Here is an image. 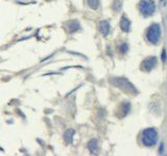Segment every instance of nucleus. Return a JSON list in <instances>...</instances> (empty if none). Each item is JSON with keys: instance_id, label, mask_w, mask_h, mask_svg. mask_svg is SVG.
I'll return each mask as SVG.
<instances>
[{"instance_id": "1", "label": "nucleus", "mask_w": 167, "mask_h": 156, "mask_svg": "<svg viewBox=\"0 0 167 156\" xmlns=\"http://www.w3.org/2000/svg\"><path fill=\"white\" fill-rule=\"evenodd\" d=\"M158 132L155 128H146L141 132L140 142L145 147H154L158 143Z\"/></svg>"}, {"instance_id": "2", "label": "nucleus", "mask_w": 167, "mask_h": 156, "mask_svg": "<svg viewBox=\"0 0 167 156\" xmlns=\"http://www.w3.org/2000/svg\"><path fill=\"white\" fill-rule=\"evenodd\" d=\"M145 41L152 45H157L161 39V26L159 24H152L145 30Z\"/></svg>"}, {"instance_id": "3", "label": "nucleus", "mask_w": 167, "mask_h": 156, "mask_svg": "<svg viewBox=\"0 0 167 156\" xmlns=\"http://www.w3.org/2000/svg\"><path fill=\"white\" fill-rule=\"evenodd\" d=\"M138 10L143 17H150L156 12V3L154 0H140Z\"/></svg>"}, {"instance_id": "4", "label": "nucleus", "mask_w": 167, "mask_h": 156, "mask_svg": "<svg viewBox=\"0 0 167 156\" xmlns=\"http://www.w3.org/2000/svg\"><path fill=\"white\" fill-rule=\"evenodd\" d=\"M111 82L114 84L115 86L119 87L121 89L122 91L128 93V94H132V95H136L137 94V90L136 87L133 86L127 79L125 78H113L111 79Z\"/></svg>"}, {"instance_id": "5", "label": "nucleus", "mask_w": 167, "mask_h": 156, "mask_svg": "<svg viewBox=\"0 0 167 156\" xmlns=\"http://www.w3.org/2000/svg\"><path fill=\"white\" fill-rule=\"evenodd\" d=\"M157 62H158V58L156 56H148L141 62L140 69L143 72L148 73L157 66Z\"/></svg>"}, {"instance_id": "6", "label": "nucleus", "mask_w": 167, "mask_h": 156, "mask_svg": "<svg viewBox=\"0 0 167 156\" xmlns=\"http://www.w3.org/2000/svg\"><path fill=\"white\" fill-rule=\"evenodd\" d=\"M120 27L123 31L128 32L131 29V21L128 20L127 16H122L121 21H120Z\"/></svg>"}, {"instance_id": "7", "label": "nucleus", "mask_w": 167, "mask_h": 156, "mask_svg": "<svg viewBox=\"0 0 167 156\" xmlns=\"http://www.w3.org/2000/svg\"><path fill=\"white\" fill-rule=\"evenodd\" d=\"M99 29H100V32L102 34V35L106 37V35L109 34V31H110V24H109V22L101 21L99 24Z\"/></svg>"}, {"instance_id": "8", "label": "nucleus", "mask_w": 167, "mask_h": 156, "mask_svg": "<svg viewBox=\"0 0 167 156\" xmlns=\"http://www.w3.org/2000/svg\"><path fill=\"white\" fill-rule=\"evenodd\" d=\"M88 147L90 149V151L92 153H97V150H98V143L96 139H92V141L89 142L88 144Z\"/></svg>"}, {"instance_id": "9", "label": "nucleus", "mask_w": 167, "mask_h": 156, "mask_svg": "<svg viewBox=\"0 0 167 156\" xmlns=\"http://www.w3.org/2000/svg\"><path fill=\"white\" fill-rule=\"evenodd\" d=\"M121 109H122V114H121V117H124V116H127V114H128V111L131 110V104L127 102V101H125V102H123L122 103V105H121Z\"/></svg>"}, {"instance_id": "10", "label": "nucleus", "mask_w": 167, "mask_h": 156, "mask_svg": "<svg viewBox=\"0 0 167 156\" xmlns=\"http://www.w3.org/2000/svg\"><path fill=\"white\" fill-rule=\"evenodd\" d=\"M73 134H74V130H73V129H69V130H67L66 132H65L64 138H65V141H66L68 144H70L71 142H72Z\"/></svg>"}, {"instance_id": "11", "label": "nucleus", "mask_w": 167, "mask_h": 156, "mask_svg": "<svg viewBox=\"0 0 167 156\" xmlns=\"http://www.w3.org/2000/svg\"><path fill=\"white\" fill-rule=\"evenodd\" d=\"M79 28V24H78V22L77 21H73V22H71V23L69 24V30L70 31H75V30H77V29Z\"/></svg>"}, {"instance_id": "12", "label": "nucleus", "mask_w": 167, "mask_h": 156, "mask_svg": "<svg viewBox=\"0 0 167 156\" xmlns=\"http://www.w3.org/2000/svg\"><path fill=\"white\" fill-rule=\"evenodd\" d=\"M88 4L90 7L96 10L99 6V0H88Z\"/></svg>"}, {"instance_id": "13", "label": "nucleus", "mask_w": 167, "mask_h": 156, "mask_svg": "<svg viewBox=\"0 0 167 156\" xmlns=\"http://www.w3.org/2000/svg\"><path fill=\"white\" fill-rule=\"evenodd\" d=\"M127 50H128V46H127V43H123V44H121V46H120V48H119V52H120V53L124 54V53H127Z\"/></svg>"}, {"instance_id": "14", "label": "nucleus", "mask_w": 167, "mask_h": 156, "mask_svg": "<svg viewBox=\"0 0 167 156\" xmlns=\"http://www.w3.org/2000/svg\"><path fill=\"white\" fill-rule=\"evenodd\" d=\"M121 6H122V4H121V2H120V1H115L114 2L113 7H114L115 12H119V10H121Z\"/></svg>"}, {"instance_id": "15", "label": "nucleus", "mask_w": 167, "mask_h": 156, "mask_svg": "<svg viewBox=\"0 0 167 156\" xmlns=\"http://www.w3.org/2000/svg\"><path fill=\"white\" fill-rule=\"evenodd\" d=\"M162 59H163V62H165V50H163V54H162Z\"/></svg>"}]
</instances>
